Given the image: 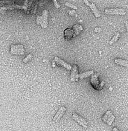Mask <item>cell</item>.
Wrapping results in <instances>:
<instances>
[{"label": "cell", "instance_id": "1", "mask_svg": "<svg viewBox=\"0 0 128 131\" xmlns=\"http://www.w3.org/2000/svg\"><path fill=\"white\" fill-rule=\"evenodd\" d=\"M48 11L44 10L41 16H37L36 19L37 25H41L43 28H46L48 25Z\"/></svg>", "mask_w": 128, "mask_h": 131}, {"label": "cell", "instance_id": "2", "mask_svg": "<svg viewBox=\"0 0 128 131\" xmlns=\"http://www.w3.org/2000/svg\"><path fill=\"white\" fill-rule=\"evenodd\" d=\"M90 83L93 85V88L95 89H97V90H101V89H102L105 84L104 82L103 81L99 83L98 75L97 74H93L92 75H91Z\"/></svg>", "mask_w": 128, "mask_h": 131}, {"label": "cell", "instance_id": "3", "mask_svg": "<svg viewBox=\"0 0 128 131\" xmlns=\"http://www.w3.org/2000/svg\"><path fill=\"white\" fill-rule=\"evenodd\" d=\"M11 55H23L25 54V48L22 45H12L10 50Z\"/></svg>", "mask_w": 128, "mask_h": 131}, {"label": "cell", "instance_id": "4", "mask_svg": "<svg viewBox=\"0 0 128 131\" xmlns=\"http://www.w3.org/2000/svg\"><path fill=\"white\" fill-rule=\"evenodd\" d=\"M105 13L109 15H125L126 10L123 8H107L105 10Z\"/></svg>", "mask_w": 128, "mask_h": 131}, {"label": "cell", "instance_id": "5", "mask_svg": "<svg viewBox=\"0 0 128 131\" xmlns=\"http://www.w3.org/2000/svg\"><path fill=\"white\" fill-rule=\"evenodd\" d=\"M72 118L74 119L75 122H77L78 124L81 126H82L84 128H86L88 127V122L85 120L84 118H82V117L80 116L79 115H78L76 113H73V115H72Z\"/></svg>", "mask_w": 128, "mask_h": 131}, {"label": "cell", "instance_id": "6", "mask_svg": "<svg viewBox=\"0 0 128 131\" xmlns=\"http://www.w3.org/2000/svg\"><path fill=\"white\" fill-rule=\"evenodd\" d=\"M83 2H84L85 4L87 6H88V7L90 8L91 10L93 12V14L95 15V16L96 17H101V13L99 12V10L97 9V7H96L94 3H90V2H88V0H83Z\"/></svg>", "mask_w": 128, "mask_h": 131}, {"label": "cell", "instance_id": "7", "mask_svg": "<svg viewBox=\"0 0 128 131\" xmlns=\"http://www.w3.org/2000/svg\"><path fill=\"white\" fill-rule=\"evenodd\" d=\"M72 72H71V76H70V80L72 82H76L78 81V79H77V75H78V66L77 65H73L72 67Z\"/></svg>", "mask_w": 128, "mask_h": 131}, {"label": "cell", "instance_id": "8", "mask_svg": "<svg viewBox=\"0 0 128 131\" xmlns=\"http://www.w3.org/2000/svg\"><path fill=\"white\" fill-rule=\"evenodd\" d=\"M54 61H55L58 65L64 67V68L67 69V70H71V69H72V66L70 65L69 64L66 63V62H64V60H62V59H59L58 57H55V58H54Z\"/></svg>", "mask_w": 128, "mask_h": 131}, {"label": "cell", "instance_id": "9", "mask_svg": "<svg viewBox=\"0 0 128 131\" xmlns=\"http://www.w3.org/2000/svg\"><path fill=\"white\" fill-rule=\"evenodd\" d=\"M66 111V109L64 107H60V109L58 110V111L57 112L55 115L54 116V118H53V120H54L55 122H58V121L61 118V117L64 115Z\"/></svg>", "mask_w": 128, "mask_h": 131}, {"label": "cell", "instance_id": "10", "mask_svg": "<svg viewBox=\"0 0 128 131\" xmlns=\"http://www.w3.org/2000/svg\"><path fill=\"white\" fill-rule=\"evenodd\" d=\"M64 34L65 39L67 40H70L71 39L75 37L74 33H73V30L72 28H67L64 30Z\"/></svg>", "mask_w": 128, "mask_h": 131}, {"label": "cell", "instance_id": "11", "mask_svg": "<svg viewBox=\"0 0 128 131\" xmlns=\"http://www.w3.org/2000/svg\"><path fill=\"white\" fill-rule=\"evenodd\" d=\"M72 30H73V33H74V36L76 37L78 35H79V34L81 33V31H82L83 30V27H82L81 25L77 24V25H75L72 28Z\"/></svg>", "mask_w": 128, "mask_h": 131}, {"label": "cell", "instance_id": "12", "mask_svg": "<svg viewBox=\"0 0 128 131\" xmlns=\"http://www.w3.org/2000/svg\"><path fill=\"white\" fill-rule=\"evenodd\" d=\"M115 63L118 64L121 66H124V67H127L128 66V62L127 60H123L121 59H115Z\"/></svg>", "mask_w": 128, "mask_h": 131}, {"label": "cell", "instance_id": "13", "mask_svg": "<svg viewBox=\"0 0 128 131\" xmlns=\"http://www.w3.org/2000/svg\"><path fill=\"white\" fill-rule=\"evenodd\" d=\"M93 74H94V71H86V72L83 73H81V74H78L77 75V79H84L85 78H87L88 77L91 76Z\"/></svg>", "mask_w": 128, "mask_h": 131}, {"label": "cell", "instance_id": "14", "mask_svg": "<svg viewBox=\"0 0 128 131\" xmlns=\"http://www.w3.org/2000/svg\"><path fill=\"white\" fill-rule=\"evenodd\" d=\"M15 0H0V7L6 5L14 4Z\"/></svg>", "mask_w": 128, "mask_h": 131}, {"label": "cell", "instance_id": "15", "mask_svg": "<svg viewBox=\"0 0 128 131\" xmlns=\"http://www.w3.org/2000/svg\"><path fill=\"white\" fill-rule=\"evenodd\" d=\"M112 114H112V113H111V112L110 111H107L106 113V114H105L103 116H102V120L104 122H105V123H106V122H107V119H108L109 118H110V117L112 115Z\"/></svg>", "mask_w": 128, "mask_h": 131}, {"label": "cell", "instance_id": "16", "mask_svg": "<svg viewBox=\"0 0 128 131\" xmlns=\"http://www.w3.org/2000/svg\"><path fill=\"white\" fill-rule=\"evenodd\" d=\"M119 37H120V34H119V33H116V34H115V36H114L113 37V38L111 39V41H110V43H109V44H110V45H112V44H113L114 42H116V41H117L118 40H119Z\"/></svg>", "mask_w": 128, "mask_h": 131}, {"label": "cell", "instance_id": "17", "mask_svg": "<svg viewBox=\"0 0 128 131\" xmlns=\"http://www.w3.org/2000/svg\"><path fill=\"white\" fill-rule=\"evenodd\" d=\"M115 116L113 115V114H112V115H111V116L110 117V118H109V119H107V122H106V123H107V124L108 125H111L113 123V122H114V120H115Z\"/></svg>", "mask_w": 128, "mask_h": 131}, {"label": "cell", "instance_id": "18", "mask_svg": "<svg viewBox=\"0 0 128 131\" xmlns=\"http://www.w3.org/2000/svg\"><path fill=\"white\" fill-rule=\"evenodd\" d=\"M32 57V55H28L25 58V59H23V62L24 63H27L28 62L30 61V60H31Z\"/></svg>", "mask_w": 128, "mask_h": 131}, {"label": "cell", "instance_id": "19", "mask_svg": "<svg viewBox=\"0 0 128 131\" xmlns=\"http://www.w3.org/2000/svg\"><path fill=\"white\" fill-rule=\"evenodd\" d=\"M65 5L67 6V7H70V8H73V9H74V10H77V7H76V6H75V5H73L71 4V3H68V2H66V3H65Z\"/></svg>", "mask_w": 128, "mask_h": 131}, {"label": "cell", "instance_id": "20", "mask_svg": "<svg viewBox=\"0 0 128 131\" xmlns=\"http://www.w3.org/2000/svg\"><path fill=\"white\" fill-rule=\"evenodd\" d=\"M52 2H53V3H54V6H55V8H60V5L59 4V3H58L57 0H52Z\"/></svg>", "mask_w": 128, "mask_h": 131}, {"label": "cell", "instance_id": "21", "mask_svg": "<svg viewBox=\"0 0 128 131\" xmlns=\"http://www.w3.org/2000/svg\"><path fill=\"white\" fill-rule=\"evenodd\" d=\"M70 16H76V12L75 10H70L69 11Z\"/></svg>", "mask_w": 128, "mask_h": 131}, {"label": "cell", "instance_id": "22", "mask_svg": "<svg viewBox=\"0 0 128 131\" xmlns=\"http://www.w3.org/2000/svg\"><path fill=\"white\" fill-rule=\"evenodd\" d=\"M113 131H119V130L116 127H114V128H113Z\"/></svg>", "mask_w": 128, "mask_h": 131}]
</instances>
